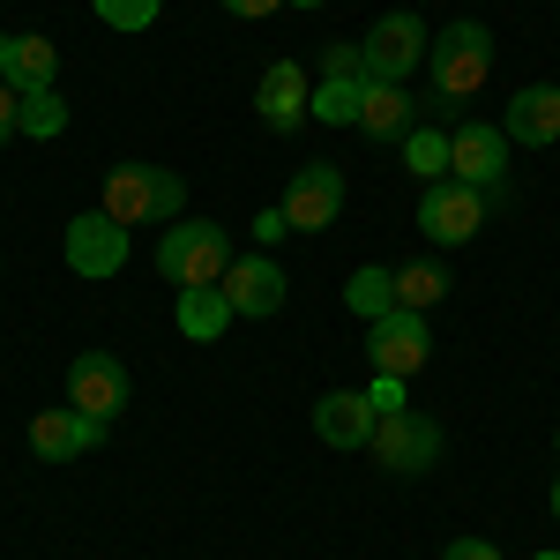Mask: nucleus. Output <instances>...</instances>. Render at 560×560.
<instances>
[{"label": "nucleus", "mask_w": 560, "mask_h": 560, "mask_svg": "<svg viewBox=\"0 0 560 560\" xmlns=\"http://www.w3.org/2000/svg\"><path fill=\"white\" fill-rule=\"evenodd\" d=\"M427 68H433V105L456 113V105L478 97L486 75H493V31H486V23H448V31L427 45Z\"/></svg>", "instance_id": "obj_1"}, {"label": "nucleus", "mask_w": 560, "mask_h": 560, "mask_svg": "<svg viewBox=\"0 0 560 560\" xmlns=\"http://www.w3.org/2000/svg\"><path fill=\"white\" fill-rule=\"evenodd\" d=\"M179 202H187L179 173H165V165H113L97 210L120 217V224H158V217H179Z\"/></svg>", "instance_id": "obj_2"}, {"label": "nucleus", "mask_w": 560, "mask_h": 560, "mask_svg": "<svg viewBox=\"0 0 560 560\" xmlns=\"http://www.w3.org/2000/svg\"><path fill=\"white\" fill-rule=\"evenodd\" d=\"M224 269H232V240H224V224H210V217L173 224L158 240V277L165 284H224Z\"/></svg>", "instance_id": "obj_3"}, {"label": "nucleus", "mask_w": 560, "mask_h": 560, "mask_svg": "<svg viewBox=\"0 0 560 560\" xmlns=\"http://www.w3.org/2000/svg\"><path fill=\"white\" fill-rule=\"evenodd\" d=\"M374 464L396 478H419L441 464V419H427V411H388V419H374Z\"/></svg>", "instance_id": "obj_4"}, {"label": "nucleus", "mask_w": 560, "mask_h": 560, "mask_svg": "<svg viewBox=\"0 0 560 560\" xmlns=\"http://www.w3.org/2000/svg\"><path fill=\"white\" fill-rule=\"evenodd\" d=\"M433 31L411 15V8H396V15H382L366 38H359V52H366V83H404L419 60H427Z\"/></svg>", "instance_id": "obj_5"}, {"label": "nucleus", "mask_w": 560, "mask_h": 560, "mask_svg": "<svg viewBox=\"0 0 560 560\" xmlns=\"http://www.w3.org/2000/svg\"><path fill=\"white\" fill-rule=\"evenodd\" d=\"M486 187H464V179H433L427 202H419V232H427L433 247H464L478 240V224H486Z\"/></svg>", "instance_id": "obj_6"}, {"label": "nucleus", "mask_w": 560, "mask_h": 560, "mask_svg": "<svg viewBox=\"0 0 560 560\" xmlns=\"http://www.w3.org/2000/svg\"><path fill=\"white\" fill-rule=\"evenodd\" d=\"M366 359H374V374H396V382H411V374H419V366L433 359L427 314L396 306V314H382V322H366Z\"/></svg>", "instance_id": "obj_7"}, {"label": "nucleus", "mask_w": 560, "mask_h": 560, "mask_svg": "<svg viewBox=\"0 0 560 560\" xmlns=\"http://www.w3.org/2000/svg\"><path fill=\"white\" fill-rule=\"evenodd\" d=\"M68 404L90 419H120L128 411V366L113 351H75L68 359Z\"/></svg>", "instance_id": "obj_8"}, {"label": "nucleus", "mask_w": 560, "mask_h": 560, "mask_svg": "<svg viewBox=\"0 0 560 560\" xmlns=\"http://www.w3.org/2000/svg\"><path fill=\"white\" fill-rule=\"evenodd\" d=\"M277 210H284L292 232H329V224L345 217V173H337V165H300Z\"/></svg>", "instance_id": "obj_9"}, {"label": "nucleus", "mask_w": 560, "mask_h": 560, "mask_svg": "<svg viewBox=\"0 0 560 560\" xmlns=\"http://www.w3.org/2000/svg\"><path fill=\"white\" fill-rule=\"evenodd\" d=\"M68 269L75 277H120L128 269V224L105 210H90L68 224Z\"/></svg>", "instance_id": "obj_10"}, {"label": "nucleus", "mask_w": 560, "mask_h": 560, "mask_svg": "<svg viewBox=\"0 0 560 560\" xmlns=\"http://www.w3.org/2000/svg\"><path fill=\"white\" fill-rule=\"evenodd\" d=\"M448 142H456V158H448V179L501 195V173H509V135L493 128V120H464V128L448 135Z\"/></svg>", "instance_id": "obj_11"}, {"label": "nucleus", "mask_w": 560, "mask_h": 560, "mask_svg": "<svg viewBox=\"0 0 560 560\" xmlns=\"http://www.w3.org/2000/svg\"><path fill=\"white\" fill-rule=\"evenodd\" d=\"M284 292H292V277H284V269H277V261L261 255H240L232 261V269H224V300H232V314H240V322H261V314H277V306H284Z\"/></svg>", "instance_id": "obj_12"}, {"label": "nucleus", "mask_w": 560, "mask_h": 560, "mask_svg": "<svg viewBox=\"0 0 560 560\" xmlns=\"http://www.w3.org/2000/svg\"><path fill=\"white\" fill-rule=\"evenodd\" d=\"M306 97H314V83H306L300 60H269V68H261V83H255V113H261V128H269V135L306 128Z\"/></svg>", "instance_id": "obj_13"}, {"label": "nucleus", "mask_w": 560, "mask_h": 560, "mask_svg": "<svg viewBox=\"0 0 560 560\" xmlns=\"http://www.w3.org/2000/svg\"><path fill=\"white\" fill-rule=\"evenodd\" d=\"M105 433H113V419H90L75 404H68V411H38V419H31V456H38V464H75Z\"/></svg>", "instance_id": "obj_14"}, {"label": "nucleus", "mask_w": 560, "mask_h": 560, "mask_svg": "<svg viewBox=\"0 0 560 560\" xmlns=\"http://www.w3.org/2000/svg\"><path fill=\"white\" fill-rule=\"evenodd\" d=\"M501 135H509V142H523V150L560 142V90L553 83L516 90V97H509V113H501Z\"/></svg>", "instance_id": "obj_15"}, {"label": "nucleus", "mask_w": 560, "mask_h": 560, "mask_svg": "<svg viewBox=\"0 0 560 560\" xmlns=\"http://www.w3.org/2000/svg\"><path fill=\"white\" fill-rule=\"evenodd\" d=\"M314 433H322L329 448H366V441H374V404H366V388H329V396L314 404Z\"/></svg>", "instance_id": "obj_16"}, {"label": "nucleus", "mask_w": 560, "mask_h": 560, "mask_svg": "<svg viewBox=\"0 0 560 560\" xmlns=\"http://www.w3.org/2000/svg\"><path fill=\"white\" fill-rule=\"evenodd\" d=\"M173 322H179V337H187V345H217L240 314H232V300H224V284H179Z\"/></svg>", "instance_id": "obj_17"}, {"label": "nucleus", "mask_w": 560, "mask_h": 560, "mask_svg": "<svg viewBox=\"0 0 560 560\" xmlns=\"http://www.w3.org/2000/svg\"><path fill=\"white\" fill-rule=\"evenodd\" d=\"M60 75V45L38 38V31H23V38H8V60H0V83L15 90V97H31V90H52Z\"/></svg>", "instance_id": "obj_18"}, {"label": "nucleus", "mask_w": 560, "mask_h": 560, "mask_svg": "<svg viewBox=\"0 0 560 560\" xmlns=\"http://www.w3.org/2000/svg\"><path fill=\"white\" fill-rule=\"evenodd\" d=\"M411 128H419V105L404 97V83H366V97H359V135L404 142Z\"/></svg>", "instance_id": "obj_19"}, {"label": "nucleus", "mask_w": 560, "mask_h": 560, "mask_svg": "<svg viewBox=\"0 0 560 560\" xmlns=\"http://www.w3.org/2000/svg\"><path fill=\"white\" fill-rule=\"evenodd\" d=\"M359 97H366V83H351V75H322L314 97H306V120H322V128H359Z\"/></svg>", "instance_id": "obj_20"}, {"label": "nucleus", "mask_w": 560, "mask_h": 560, "mask_svg": "<svg viewBox=\"0 0 560 560\" xmlns=\"http://www.w3.org/2000/svg\"><path fill=\"white\" fill-rule=\"evenodd\" d=\"M448 284H456V277H448L441 261H404V269H396V306L427 314V306H441V300H448Z\"/></svg>", "instance_id": "obj_21"}, {"label": "nucleus", "mask_w": 560, "mask_h": 560, "mask_svg": "<svg viewBox=\"0 0 560 560\" xmlns=\"http://www.w3.org/2000/svg\"><path fill=\"white\" fill-rule=\"evenodd\" d=\"M345 306L359 314V322H382V314H396V269H351Z\"/></svg>", "instance_id": "obj_22"}, {"label": "nucleus", "mask_w": 560, "mask_h": 560, "mask_svg": "<svg viewBox=\"0 0 560 560\" xmlns=\"http://www.w3.org/2000/svg\"><path fill=\"white\" fill-rule=\"evenodd\" d=\"M448 158H456V142H448L441 128H411V135H404V165L427 179V187H433V179H448Z\"/></svg>", "instance_id": "obj_23"}, {"label": "nucleus", "mask_w": 560, "mask_h": 560, "mask_svg": "<svg viewBox=\"0 0 560 560\" xmlns=\"http://www.w3.org/2000/svg\"><path fill=\"white\" fill-rule=\"evenodd\" d=\"M23 135H31V142L68 135V105H60V90H31V97H23Z\"/></svg>", "instance_id": "obj_24"}, {"label": "nucleus", "mask_w": 560, "mask_h": 560, "mask_svg": "<svg viewBox=\"0 0 560 560\" xmlns=\"http://www.w3.org/2000/svg\"><path fill=\"white\" fill-rule=\"evenodd\" d=\"M90 8H97V23H113V31H150L165 0H90Z\"/></svg>", "instance_id": "obj_25"}, {"label": "nucleus", "mask_w": 560, "mask_h": 560, "mask_svg": "<svg viewBox=\"0 0 560 560\" xmlns=\"http://www.w3.org/2000/svg\"><path fill=\"white\" fill-rule=\"evenodd\" d=\"M366 404H374V419H388V411H411V404H404V382H396V374H374V382H366Z\"/></svg>", "instance_id": "obj_26"}, {"label": "nucleus", "mask_w": 560, "mask_h": 560, "mask_svg": "<svg viewBox=\"0 0 560 560\" xmlns=\"http://www.w3.org/2000/svg\"><path fill=\"white\" fill-rule=\"evenodd\" d=\"M322 75H351V83H366V52H359V45H329V52H322Z\"/></svg>", "instance_id": "obj_27"}, {"label": "nucleus", "mask_w": 560, "mask_h": 560, "mask_svg": "<svg viewBox=\"0 0 560 560\" xmlns=\"http://www.w3.org/2000/svg\"><path fill=\"white\" fill-rule=\"evenodd\" d=\"M441 560H501V546H493V538H448Z\"/></svg>", "instance_id": "obj_28"}, {"label": "nucleus", "mask_w": 560, "mask_h": 560, "mask_svg": "<svg viewBox=\"0 0 560 560\" xmlns=\"http://www.w3.org/2000/svg\"><path fill=\"white\" fill-rule=\"evenodd\" d=\"M15 128H23V97L0 83V150H8V135H15Z\"/></svg>", "instance_id": "obj_29"}, {"label": "nucleus", "mask_w": 560, "mask_h": 560, "mask_svg": "<svg viewBox=\"0 0 560 560\" xmlns=\"http://www.w3.org/2000/svg\"><path fill=\"white\" fill-rule=\"evenodd\" d=\"M217 8H224V15H240V23H261V15H277L284 0H217Z\"/></svg>", "instance_id": "obj_30"}, {"label": "nucleus", "mask_w": 560, "mask_h": 560, "mask_svg": "<svg viewBox=\"0 0 560 560\" xmlns=\"http://www.w3.org/2000/svg\"><path fill=\"white\" fill-rule=\"evenodd\" d=\"M284 232H292V224H284V210H261L255 217V240H261V247H269V240H284Z\"/></svg>", "instance_id": "obj_31"}, {"label": "nucleus", "mask_w": 560, "mask_h": 560, "mask_svg": "<svg viewBox=\"0 0 560 560\" xmlns=\"http://www.w3.org/2000/svg\"><path fill=\"white\" fill-rule=\"evenodd\" d=\"M284 8H322V0H284Z\"/></svg>", "instance_id": "obj_32"}, {"label": "nucleus", "mask_w": 560, "mask_h": 560, "mask_svg": "<svg viewBox=\"0 0 560 560\" xmlns=\"http://www.w3.org/2000/svg\"><path fill=\"white\" fill-rule=\"evenodd\" d=\"M553 516H560V478H553Z\"/></svg>", "instance_id": "obj_33"}, {"label": "nucleus", "mask_w": 560, "mask_h": 560, "mask_svg": "<svg viewBox=\"0 0 560 560\" xmlns=\"http://www.w3.org/2000/svg\"><path fill=\"white\" fill-rule=\"evenodd\" d=\"M0 60H8V38H0Z\"/></svg>", "instance_id": "obj_34"}, {"label": "nucleus", "mask_w": 560, "mask_h": 560, "mask_svg": "<svg viewBox=\"0 0 560 560\" xmlns=\"http://www.w3.org/2000/svg\"><path fill=\"white\" fill-rule=\"evenodd\" d=\"M538 560H560V553H538Z\"/></svg>", "instance_id": "obj_35"}, {"label": "nucleus", "mask_w": 560, "mask_h": 560, "mask_svg": "<svg viewBox=\"0 0 560 560\" xmlns=\"http://www.w3.org/2000/svg\"><path fill=\"white\" fill-rule=\"evenodd\" d=\"M553 448H560V433H553Z\"/></svg>", "instance_id": "obj_36"}]
</instances>
